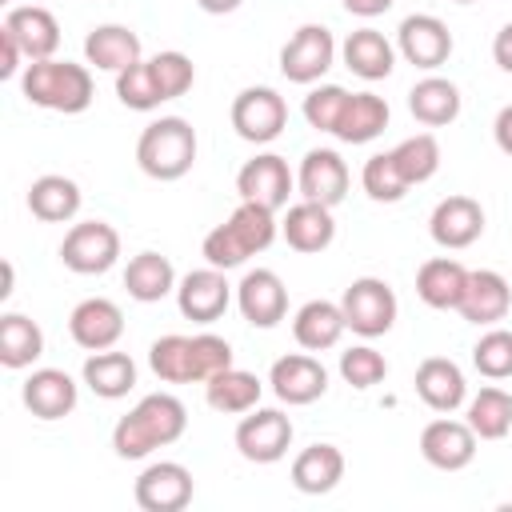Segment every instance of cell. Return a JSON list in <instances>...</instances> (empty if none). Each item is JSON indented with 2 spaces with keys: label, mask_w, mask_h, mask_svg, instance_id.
<instances>
[{
  "label": "cell",
  "mask_w": 512,
  "mask_h": 512,
  "mask_svg": "<svg viewBox=\"0 0 512 512\" xmlns=\"http://www.w3.org/2000/svg\"><path fill=\"white\" fill-rule=\"evenodd\" d=\"M344 480V452L336 444H308L292 460V484L304 496H324Z\"/></svg>",
  "instance_id": "cell-31"
},
{
  "label": "cell",
  "mask_w": 512,
  "mask_h": 512,
  "mask_svg": "<svg viewBox=\"0 0 512 512\" xmlns=\"http://www.w3.org/2000/svg\"><path fill=\"white\" fill-rule=\"evenodd\" d=\"M456 4H476V0H456Z\"/></svg>",
  "instance_id": "cell-52"
},
{
  "label": "cell",
  "mask_w": 512,
  "mask_h": 512,
  "mask_svg": "<svg viewBox=\"0 0 512 512\" xmlns=\"http://www.w3.org/2000/svg\"><path fill=\"white\" fill-rule=\"evenodd\" d=\"M340 308H344L348 328L356 336H364V340H376L396 324V292L380 276L352 280L344 288V296H340Z\"/></svg>",
  "instance_id": "cell-6"
},
{
  "label": "cell",
  "mask_w": 512,
  "mask_h": 512,
  "mask_svg": "<svg viewBox=\"0 0 512 512\" xmlns=\"http://www.w3.org/2000/svg\"><path fill=\"white\" fill-rule=\"evenodd\" d=\"M276 232H280V224H276V212H272V208L240 200L236 212L204 236L200 252H204V260H208L212 268H224V272H228V268H240L248 256L264 252V248L276 240Z\"/></svg>",
  "instance_id": "cell-2"
},
{
  "label": "cell",
  "mask_w": 512,
  "mask_h": 512,
  "mask_svg": "<svg viewBox=\"0 0 512 512\" xmlns=\"http://www.w3.org/2000/svg\"><path fill=\"white\" fill-rule=\"evenodd\" d=\"M280 232H284L288 248H296V252H324L336 240V220H332V208L300 200L284 212Z\"/></svg>",
  "instance_id": "cell-26"
},
{
  "label": "cell",
  "mask_w": 512,
  "mask_h": 512,
  "mask_svg": "<svg viewBox=\"0 0 512 512\" xmlns=\"http://www.w3.org/2000/svg\"><path fill=\"white\" fill-rule=\"evenodd\" d=\"M260 392H264V384L252 376V372H244V368H224V372H216L212 380H204V400H208V408H216V412H224V416H240V412H252L256 404H260Z\"/></svg>",
  "instance_id": "cell-34"
},
{
  "label": "cell",
  "mask_w": 512,
  "mask_h": 512,
  "mask_svg": "<svg viewBox=\"0 0 512 512\" xmlns=\"http://www.w3.org/2000/svg\"><path fill=\"white\" fill-rule=\"evenodd\" d=\"M60 260L76 276H100L120 260V232L108 220H80L64 232Z\"/></svg>",
  "instance_id": "cell-5"
},
{
  "label": "cell",
  "mask_w": 512,
  "mask_h": 512,
  "mask_svg": "<svg viewBox=\"0 0 512 512\" xmlns=\"http://www.w3.org/2000/svg\"><path fill=\"white\" fill-rule=\"evenodd\" d=\"M20 60H28L24 48L12 40V32L0 28V80H12V76L20 72Z\"/></svg>",
  "instance_id": "cell-47"
},
{
  "label": "cell",
  "mask_w": 512,
  "mask_h": 512,
  "mask_svg": "<svg viewBox=\"0 0 512 512\" xmlns=\"http://www.w3.org/2000/svg\"><path fill=\"white\" fill-rule=\"evenodd\" d=\"M184 428H188V408L172 392H152L128 416L116 420L112 448L120 460H144L148 452L176 444L184 436Z\"/></svg>",
  "instance_id": "cell-1"
},
{
  "label": "cell",
  "mask_w": 512,
  "mask_h": 512,
  "mask_svg": "<svg viewBox=\"0 0 512 512\" xmlns=\"http://www.w3.org/2000/svg\"><path fill=\"white\" fill-rule=\"evenodd\" d=\"M232 304V284L224 276V268H196L176 284V308L184 320L196 324H216Z\"/></svg>",
  "instance_id": "cell-13"
},
{
  "label": "cell",
  "mask_w": 512,
  "mask_h": 512,
  "mask_svg": "<svg viewBox=\"0 0 512 512\" xmlns=\"http://www.w3.org/2000/svg\"><path fill=\"white\" fill-rule=\"evenodd\" d=\"M292 188H296V176H292L288 160L276 156V152H260V156L244 160V168L236 172V192H240V200L264 204V208H272V212L288 208Z\"/></svg>",
  "instance_id": "cell-11"
},
{
  "label": "cell",
  "mask_w": 512,
  "mask_h": 512,
  "mask_svg": "<svg viewBox=\"0 0 512 512\" xmlns=\"http://www.w3.org/2000/svg\"><path fill=\"white\" fill-rule=\"evenodd\" d=\"M296 192H300V200L336 208L348 196V164L340 160V152L336 148H312V152H304L300 172H296Z\"/></svg>",
  "instance_id": "cell-14"
},
{
  "label": "cell",
  "mask_w": 512,
  "mask_h": 512,
  "mask_svg": "<svg viewBox=\"0 0 512 512\" xmlns=\"http://www.w3.org/2000/svg\"><path fill=\"white\" fill-rule=\"evenodd\" d=\"M464 284H468V268L452 256H432L416 272V296L436 312L456 308L460 296H464Z\"/></svg>",
  "instance_id": "cell-28"
},
{
  "label": "cell",
  "mask_w": 512,
  "mask_h": 512,
  "mask_svg": "<svg viewBox=\"0 0 512 512\" xmlns=\"http://www.w3.org/2000/svg\"><path fill=\"white\" fill-rule=\"evenodd\" d=\"M468 428L476 432V440H504L512 432V396L496 384L480 388L468 400Z\"/></svg>",
  "instance_id": "cell-37"
},
{
  "label": "cell",
  "mask_w": 512,
  "mask_h": 512,
  "mask_svg": "<svg viewBox=\"0 0 512 512\" xmlns=\"http://www.w3.org/2000/svg\"><path fill=\"white\" fill-rule=\"evenodd\" d=\"M20 92L28 104L36 108H48V112H64V116H76L92 104L96 96V84H92V72L88 64H72V60H32L20 76Z\"/></svg>",
  "instance_id": "cell-3"
},
{
  "label": "cell",
  "mask_w": 512,
  "mask_h": 512,
  "mask_svg": "<svg viewBox=\"0 0 512 512\" xmlns=\"http://www.w3.org/2000/svg\"><path fill=\"white\" fill-rule=\"evenodd\" d=\"M340 56H344V68H348L352 76H360V80H384V76H392V68H396V44H392L384 32H376V28H356V32H348Z\"/></svg>",
  "instance_id": "cell-25"
},
{
  "label": "cell",
  "mask_w": 512,
  "mask_h": 512,
  "mask_svg": "<svg viewBox=\"0 0 512 512\" xmlns=\"http://www.w3.org/2000/svg\"><path fill=\"white\" fill-rule=\"evenodd\" d=\"M196 4H200L208 16H224V12H236L244 0H196Z\"/></svg>",
  "instance_id": "cell-51"
},
{
  "label": "cell",
  "mask_w": 512,
  "mask_h": 512,
  "mask_svg": "<svg viewBox=\"0 0 512 512\" xmlns=\"http://www.w3.org/2000/svg\"><path fill=\"white\" fill-rule=\"evenodd\" d=\"M340 376H344V384L364 392V388H372V384H380L388 376V360L372 344H356V348L340 352Z\"/></svg>",
  "instance_id": "cell-44"
},
{
  "label": "cell",
  "mask_w": 512,
  "mask_h": 512,
  "mask_svg": "<svg viewBox=\"0 0 512 512\" xmlns=\"http://www.w3.org/2000/svg\"><path fill=\"white\" fill-rule=\"evenodd\" d=\"M396 52H400L412 68L432 72V68L448 64V56H452V32H448V24H444L440 16H432V12H412V16H404L400 28H396Z\"/></svg>",
  "instance_id": "cell-10"
},
{
  "label": "cell",
  "mask_w": 512,
  "mask_h": 512,
  "mask_svg": "<svg viewBox=\"0 0 512 512\" xmlns=\"http://www.w3.org/2000/svg\"><path fill=\"white\" fill-rule=\"evenodd\" d=\"M416 396L432 408V412H456L468 400V384L456 360L448 356H428L416 368Z\"/></svg>",
  "instance_id": "cell-23"
},
{
  "label": "cell",
  "mask_w": 512,
  "mask_h": 512,
  "mask_svg": "<svg viewBox=\"0 0 512 512\" xmlns=\"http://www.w3.org/2000/svg\"><path fill=\"white\" fill-rule=\"evenodd\" d=\"M352 16H360V20H372V16H380V12H388L396 0H340Z\"/></svg>",
  "instance_id": "cell-50"
},
{
  "label": "cell",
  "mask_w": 512,
  "mask_h": 512,
  "mask_svg": "<svg viewBox=\"0 0 512 512\" xmlns=\"http://www.w3.org/2000/svg\"><path fill=\"white\" fill-rule=\"evenodd\" d=\"M236 304L252 328H276L288 316V288L272 268H252L236 284Z\"/></svg>",
  "instance_id": "cell-15"
},
{
  "label": "cell",
  "mask_w": 512,
  "mask_h": 512,
  "mask_svg": "<svg viewBox=\"0 0 512 512\" xmlns=\"http://www.w3.org/2000/svg\"><path fill=\"white\" fill-rule=\"evenodd\" d=\"M512 308V288L500 272L492 268H476L468 272V284H464V296L456 304V312L468 320V324H500Z\"/></svg>",
  "instance_id": "cell-20"
},
{
  "label": "cell",
  "mask_w": 512,
  "mask_h": 512,
  "mask_svg": "<svg viewBox=\"0 0 512 512\" xmlns=\"http://www.w3.org/2000/svg\"><path fill=\"white\" fill-rule=\"evenodd\" d=\"M0 28L12 32V40L24 48L28 60H48L60 48V24L40 4H16V8H8V16H4Z\"/></svg>",
  "instance_id": "cell-21"
},
{
  "label": "cell",
  "mask_w": 512,
  "mask_h": 512,
  "mask_svg": "<svg viewBox=\"0 0 512 512\" xmlns=\"http://www.w3.org/2000/svg\"><path fill=\"white\" fill-rule=\"evenodd\" d=\"M84 384L100 396V400H120V396H128L132 388H136V360L128 356V352H112V348H104V352H92L88 360H84Z\"/></svg>",
  "instance_id": "cell-33"
},
{
  "label": "cell",
  "mask_w": 512,
  "mask_h": 512,
  "mask_svg": "<svg viewBox=\"0 0 512 512\" xmlns=\"http://www.w3.org/2000/svg\"><path fill=\"white\" fill-rule=\"evenodd\" d=\"M80 200H84L80 184L60 172H48V176L32 180V188H28V212L44 224H68L80 212Z\"/></svg>",
  "instance_id": "cell-30"
},
{
  "label": "cell",
  "mask_w": 512,
  "mask_h": 512,
  "mask_svg": "<svg viewBox=\"0 0 512 512\" xmlns=\"http://www.w3.org/2000/svg\"><path fill=\"white\" fill-rule=\"evenodd\" d=\"M268 384L284 404H312L328 392V368L308 352H288L272 364Z\"/></svg>",
  "instance_id": "cell-17"
},
{
  "label": "cell",
  "mask_w": 512,
  "mask_h": 512,
  "mask_svg": "<svg viewBox=\"0 0 512 512\" xmlns=\"http://www.w3.org/2000/svg\"><path fill=\"white\" fill-rule=\"evenodd\" d=\"M348 332V320H344V308L332 304V300H308L296 308L292 316V336L304 352H324V348H336L340 336Z\"/></svg>",
  "instance_id": "cell-24"
},
{
  "label": "cell",
  "mask_w": 512,
  "mask_h": 512,
  "mask_svg": "<svg viewBox=\"0 0 512 512\" xmlns=\"http://www.w3.org/2000/svg\"><path fill=\"white\" fill-rule=\"evenodd\" d=\"M68 332H72V340H76L80 348L104 352V348H112V344L124 336V312H120V304L108 300V296H88V300H80V304L72 308Z\"/></svg>",
  "instance_id": "cell-19"
},
{
  "label": "cell",
  "mask_w": 512,
  "mask_h": 512,
  "mask_svg": "<svg viewBox=\"0 0 512 512\" xmlns=\"http://www.w3.org/2000/svg\"><path fill=\"white\" fill-rule=\"evenodd\" d=\"M84 60L104 72H124L140 60V36L124 24H96L84 36Z\"/></svg>",
  "instance_id": "cell-29"
},
{
  "label": "cell",
  "mask_w": 512,
  "mask_h": 512,
  "mask_svg": "<svg viewBox=\"0 0 512 512\" xmlns=\"http://www.w3.org/2000/svg\"><path fill=\"white\" fill-rule=\"evenodd\" d=\"M24 408L36 416V420H64L72 408H76V380L64 372V368H36L24 388Z\"/></svg>",
  "instance_id": "cell-22"
},
{
  "label": "cell",
  "mask_w": 512,
  "mask_h": 512,
  "mask_svg": "<svg viewBox=\"0 0 512 512\" xmlns=\"http://www.w3.org/2000/svg\"><path fill=\"white\" fill-rule=\"evenodd\" d=\"M44 356V332L36 320L24 312H4L0 316V364L4 368H32Z\"/></svg>",
  "instance_id": "cell-36"
},
{
  "label": "cell",
  "mask_w": 512,
  "mask_h": 512,
  "mask_svg": "<svg viewBox=\"0 0 512 512\" xmlns=\"http://www.w3.org/2000/svg\"><path fill=\"white\" fill-rule=\"evenodd\" d=\"M136 164L152 180H180L196 164V128L184 116L152 120L136 140Z\"/></svg>",
  "instance_id": "cell-4"
},
{
  "label": "cell",
  "mask_w": 512,
  "mask_h": 512,
  "mask_svg": "<svg viewBox=\"0 0 512 512\" xmlns=\"http://www.w3.org/2000/svg\"><path fill=\"white\" fill-rule=\"evenodd\" d=\"M292 448V420L280 408H252L236 424V452L248 464H276Z\"/></svg>",
  "instance_id": "cell-7"
},
{
  "label": "cell",
  "mask_w": 512,
  "mask_h": 512,
  "mask_svg": "<svg viewBox=\"0 0 512 512\" xmlns=\"http://www.w3.org/2000/svg\"><path fill=\"white\" fill-rule=\"evenodd\" d=\"M492 136H496V148H500L504 156H512V104H504V108L496 112Z\"/></svg>",
  "instance_id": "cell-48"
},
{
  "label": "cell",
  "mask_w": 512,
  "mask_h": 512,
  "mask_svg": "<svg viewBox=\"0 0 512 512\" xmlns=\"http://www.w3.org/2000/svg\"><path fill=\"white\" fill-rule=\"evenodd\" d=\"M472 364H476V372L488 376V380L512 376V332H508V328H488V332L476 340V348H472Z\"/></svg>",
  "instance_id": "cell-42"
},
{
  "label": "cell",
  "mask_w": 512,
  "mask_h": 512,
  "mask_svg": "<svg viewBox=\"0 0 512 512\" xmlns=\"http://www.w3.org/2000/svg\"><path fill=\"white\" fill-rule=\"evenodd\" d=\"M492 60H496L504 72H512V24H504V28L496 32V40H492Z\"/></svg>",
  "instance_id": "cell-49"
},
{
  "label": "cell",
  "mask_w": 512,
  "mask_h": 512,
  "mask_svg": "<svg viewBox=\"0 0 512 512\" xmlns=\"http://www.w3.org/2000/svg\"><path fill=\"white\" fill-rule=\"evenodd\" d=\"M360 184H364V192H368L376 204H396V200H404V192H408V180L400 176L392 152L368 156L364 168H360Z\"/></svg>",
  "instance_id": "cell-40"
},
{
  "label": "cell",
  "mask_w": 512,
  "mask_h": 512,
  "mask_svg": "<svg viewBox=\"0 0 512 512\" xmlns=\"http://www.w3.org/2000/svg\"><path fill=\"white\" fill-rule=\"evenodd\" d=\"M116 96L132 112H152V108L164 104V96H160V88H156V80L148 72V60H136L132 68L116 72Z\"/></svg>",
  "instance_id": "cell-41"
},
{
  "label": "cell",
  "mask_w": 512,
  "mask_h": 512,
  "mask_svg": "<svg viewBox=\"0 0 512 512\" xmlns=\"http://www.w3.org/2000/svg\"><path fill=\"white\" fill-rule=\"evenodd\" d=\"M124 288H128L132 300L156 304V300H164L168 292H176V268H172V260L160 256V252H140V256H132L128 268H124Z\"/></svg>",
  "instance_id": "cell-35"
},
{
  "label": "cell",
  "mask_w": 512,
  "mask_h": 512,
  "mask_svg": "<svg viewBox=\"0 0 512 512\" xmlns=\"http://www.w3.org/2000/svg\"><path fill=\"white\" fill-rule=\"evenodd\" d=\"M420 456L440 468V472H460L476 460V432L468 428V420H452L440 416L432 424H424L420 432Z\"/></svg>",
  "instance_id": "cell-16"
},
{
  "label": "cell",
  "mask_w": 512,
  "mask_h": 512,
  "mask_svg": "<svg viewBox=\"0 0 512 512\" xmlns=\"http://www.w3.org/2000/svg\"><path fill=\"white\" fill-rule=\"evenodd\" d=\"M344 100H348V92L340 84H320V88H312L304 96V120L316 132H332L336 120H340V112H344Z\"/></svg>",
  "instance_id": "cell-46"
},
{
  "label": "cell",
  "mask_w": 512,
  "mask_h": 512,
  "mask_svg": "<svg viewBox=\"0 0 512 512\" xmlns=\"http://www.w3.org/2000/svg\"><path fill=\"white\" fill-rule=\"evenodd\" d=\"M148 364L164 384H192V336L168 332V336L152 340Z\"/></svg>",
  "instance_id": "cell-39"
},
{
  "label": "cell",
  "mask_w": 512,
  "mask_h": 512,
  "mask_svg": "<svg viewBox=\"0 0 512 512\" xmlns=\"http://www.w3.org/2000/svg\"><path fill=\"white\" fill-rule=\"evenodd\" d=\"M192 492H196L192 472L180 460H156V464H148L136 476V488H132V496H136V504L144 512H180V508L192 504Z\"/></svg>",
  "instance_id": "cell-12"
},
{
  "label": "cell",
  "mask_w": 512,
  "mask_h": 512,
  "mask_svg": "<svg viewBox=\"0 0 512 512\" xmlns=\"http://www.w3.org/2000/svg\"><path fill=\"white\" fill-rule=\"evenodd\" d=\"M428 232L448 252L476 244L480 232H484V208H480V200H472V196H444L432 208V216H428Z\"/></svg>",
  "instance_id": "cell-18"
},
{
  "label": "cell",
  "mask_w": 512,
  "mask_h": 512,
  "mask_svg": "<svg viewBox=\"0 0 512 512\" xmlns=\"http://www.w3.org/2000/svg\"><path fill=\"white\" fill-rule=\"evenodd\" d=\"M148 72H152V80H156V88H160L164 100L184 96L192 88V80H196V64L184 52H156L148 60Z\"/></svg>",
  "instance_id": "cell-43"
},
{
  "label": "cell",
  "mask_w": 512,
  "mask_h": 512,
  "mask_svg": "<svg viewBox=\"0 0 512 512\" xmlns=\"http://www.w3.org/2000/svg\"><path fill=\"white\" fill-rule=\"evenodd\" d=\"M388 116L392 112H388L384 96H376V92H348L344 112H340L332 136L344 140V144H368V140H376L388 128Z\"/></svg>",
  "instance_id": "cell-27"
},
{
  "label": "cell",
  "mask_w": 512,
  "mask_h": 512,
  "mask_svg": "<svg viewBox=\"0 0 512 512\" xmlns=\"http://www.w3.org/2000/svg\"><path fill=\"white\" fill-rule=\"evenodd\" d=\"M224 368H232V344L224 336H216V332L192 336V380L204 384Z\"/></svg>",
  "instance_id": "cell-45"
},
{
  "label": "cell",
  "mask_w": 512,
  "mask_h": 512,
  "mask_svg": "<svg viewBox=\"0 0 512 512\" xmlns=\"http://www.w3.org/2000/svg\"><path fill=\"white\" fill-rule=\"evenodd\" d=\"M392 160H396L400 176L408 180V188H412V184H424V180H432L436 168H440V140H436L432 132L404 136V140L392 148Z\"/></svg>",
  "instance_id": "cell-38"
},
{
  "label": "cell",
  "mask_w": 512,
  "mask_h": 512,
  "mask_svg": "<svg viewBox=\"0 0 512 512\" xmlns=\"http://www.w3.org/2000/svg\"><path fill=\"white\" fill-rule=\"evenodd\" d=\"M408 112L424 124V128H444L460 116V88L444 76H424L412 84L408 92Z\"/></svg>",
  "instance_id": "cell-32"
},
{
  "label": "cell",
  "mask_w": 512,
  "mask_h": 512,
  "mask_svg": "<svg viewBox=\"0 0 512 512\" xmlns=\"http://www.w3.org/2000/svg\"><path fill=\"white\" fill-rule=\"evenodd\" d=\"M232 128L248 144H272L288 128V104L276 88H244L232 100Z\"/></svg>",
  "instance_id": "cell-8"
},
{
  "label": "cell",
  "mask_w": 512,
  "mask_h": 512,
  "mask_svg": "<svg viewBox=\"0 0 512 512\" xmlns=\"http://www.w3.org/2000/svg\"><path fill=\"white\" fill-rule=\"evenodd\" d=\"M336 60V40L324 24H300L280 48V72L292 84H316Z\"/></svg>",
  "instance_id": "cell-9"
}]
</instances>
